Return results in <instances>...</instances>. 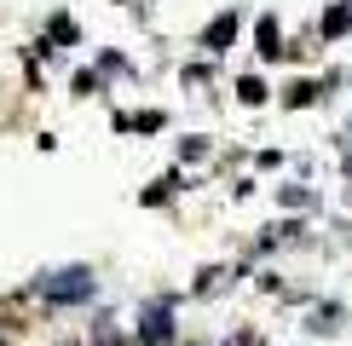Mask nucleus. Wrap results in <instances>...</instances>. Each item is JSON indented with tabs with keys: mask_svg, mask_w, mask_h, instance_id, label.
<instances>
[{
	"mask_svg": "<svg viewBox=\"0 0 352 346\" xmlns=\"http://www.w3.org/2000/svg\"><path fill=\"white\" fill-rule=\"evenodd\" d=\"M41 288H47L52 300H76V295H93V283H87V271H52V277L41 283Z\"/></svg>",
	"mask_w": 352,
	"mask_h": 346,
	"instance_id": "nucleus-1",
	"label": "nucleus"
}]
</instances>
